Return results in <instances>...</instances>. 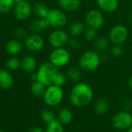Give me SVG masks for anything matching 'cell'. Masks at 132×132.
<instances>
[{
  "label": "cell",
  "instance_id": "1",
  "mask_svg": "<svg viewBox=\"0 0 132 132\" xmlns=\"http://www.w3.org/2000/svg\"><path fill=\"white\" fill-rule=\"evenodd\" d=\"M93 98V89L86 83L79 82L71 90L69 99L72 105L78 108L89 104Z\"/></svg>",
  "mask_w": 132,
  "mask_h": 132
},
{
  "label": "cell",
  "instance_id": "2",
  "mask_svg": "<svg viewBox=\"0 0 132 132\" xmlns=\"http://www.w3.org/2000/svg\"><path fill=\"white\" fill-rule=\"evenodd\" d=\"M101 61V56L99 53L96 50H87L81 55L79 63L82 70L91 72L99 67Z\"/></svg>",
  "mask_w": 132,
  "mask_h": 132
},
{
  "label": "cell",
  "instance_id": "3",
  "mask_svg": "<svg viewBox=\"0 0 132 132\" xmlns=\"http://www.w3.org/2000/svg\"><path fill=\"white\" fill-rule=\"evenodd\" d=\"M58 71V68L51 62H45L39 67L37 71V81L47 87L53 84L54 77Z\"/></svg>",
  "mask_w": 132,
  "mask_h": 132
},
{
  "label": "cell",
  "instance_id": "4",
  "mask_svg": "<svg viewBox=\"0 0 132 132\" xmlns=\"http://www.w3.org/2000/svg\"><path fill=\"white\" fill-rule=\"evenodd\" d=\"M64 97V91L61 87L51 84L47 87L44 100L46 104L50 107H55L61 104Z\"/></svg>",
  "mask_w": 132,
  "mask_h": 132
},
{
  "label": "cell",
  "instance_id": "5",
  "mask_svg": "<svg viewBox=\"0 0 132 132\" xmlns=\"http://www.w3.org/2000/svg\"><path fill=\"white\" fill-rule=\"evenodd\" d=\"M71 60V53L65 47L54 49L49 56V62H51L57 68L67 66Z\"/></svg>",
  "mask_w": 132,
  "mask_h": 132
},
{
  "label": "cell",
  "instance_id": "6",
  "mask_svg": "<svg viewBox=\"0 0 132 132\" xmlns=\"http://www.w3.org/2000/svg\"><path fill=\"white\" fill-rule=\"evenodd\" d=\"M129 32L124 25L117 24L113 26L109 32V40L114 45H122L128 39Z\"/></svg>",
  "mask_w": 132,
  "mask_h": 132
},
{
  "label": "cell",
  "instance_id": "7",
  "mask_svg": "<svg viewBox=\"0 0 132 132\" xmlns=\"http://www.w3.org/2000/svg\"><path fill=\"white\" fill-rule=\"evenodd\" d=\"M46 19H47L50 26L54 29H62L68 22L67 15L65 14V12L61 9H50Z\"/></svg>",
  "mask_w": 132,
  "mask_h": 132
},
{
  "label": "cell",
  "instance_id": "8",
  "mask_svg": "<svg viewBox=\"0 0 132 132\" xmlns=\"http://www.w3.org/2000/svg\"><path fill=\"white\" fill-rule=\"evenodd\" d=\"M69 39V33L62 29H54L48 36V42L54 49L64 47Z\"/></svg>",
  "mask_w": 132,
  "mask_h": 132
},
{
  "label": "cell",
  "instance_id": "9",
  "mask_svg": "<svg viewBox=\"0 0 132 132\" xmlns=\"http://www.w3.org/2000/svg\"><path fill=\"white\" fill-rule=\"evenodd\" d=\"M85 21L88 27L98 30L101 29L105 22L104 15L101 10L91 9L88 11L85 16Z\"/></svg>",
  "mask_w": 132,
  "mask_h": 132
},
{
  "label": "cell",
  "instance_id": "10",
  "mask_svg": "<svg viewBox=\"0 0 132 132\" xmlns=\"http://www.w3.org/2000/svg\"><path fill=\"white\" fill-rule=\"evenodd\" d=\"M113 126L117 130H126L132 126V115L128 111L117 113L112 119Z\"/></svg>",
  "mask_w": 132,
  "mask_h": 132
},
{
  "label": "cell",
  "instance_id": "11",
  "mask_svg": "<svg viewBox=\"0 0 132 132\" xmlns=\"http://www.w3.org/2000/svg\"><path fill=\"white\" fill-rule=\"evenodd\" d=\"M33 11V8L30 2L26 0L16 3L13 9L15 17L19 20H26L28 19Z\"/></svg>",
  "mask_w": 132,
  "mask_h": 132
},
{
  "label": "cell",
  "instance_id": "12",
  "mask_svg": "<svg viewBox=\"0 0 132 132\" xmlns=\"http://www.w3.org/2000/svg\"><path fill=\"white\" fill-rule=\"evenodd\" d=\"M24 46L30 52H39L44 46V40L40 35L33 33L26 37Z\"/></svg>",
  "mask_w": 132,
  "mask_h": 132
},
{
  "label": "cell",
  "instance_id": "13",
  "mask_svg": "<svg viewBox=\"0 0 132 132\" xmlns=\"http://www.w3.org/2000/svg\"><path fill=\"white\" fill-rule=\"evenodd\" d=\"M99 9L104 12H115L119 6V0H96Z\"/></svg>",
  "mask_w": 132,
  "mask_h": 132
},
{
  "label": "cell",
  "instance_id": "14",
  "mask_svg": "<svg viewBox=\"0 0 132 132\" xmlns=\"http://www.w3.org/2000/svg\"><path fill=\"white\" fill-rule=\"evenodd\" d=\"M58 5L61 10L67 12H72L79 9L80 0H58Z\"/></svg>",
  "mask_w": 132,
  "mask_h": 132
},
{
  "label": "cell",
  "instance_id": "15",
  "mask_svg": "<svg viewBox=\"0 0 132 132\" xmlns=\"http://www.w3.org/2000/svg\"><path fill=\"white\" fill-rule=\"evenodd\" d=\"M37 67V60L32 56H26L21 60V68L26 73H33Z\"/></svg>",
  "mask_w": 132,
  "mask_h": 132
},
{
  "label": "cell",
  "instance_id": "16",
  "mask_svg": "<svg viewBox=\"0 0 132 132\" xmlns=\"http://www.w3.org/2000/svg\"><path fill=\"white\" fill-rule=\"evenodd\" d=\"M13 77L12 74L5 70H0V88L9 90L13 85Z\"/></svg>",
  "mask_w": 132,
  "mask_h": 132
},
{
  "label": "cell",
  "instance_id": "17",
  "mask_svg": "<svg viewBox=\"0 0 132 132\" xmlns=\"http://www.w3.org/2000/svg\"><path fill=\"white\" fill-rule=\"evenodd\" d=\"M23 47V46L21 41L16 39H13L8 41L5 46V50L8 54L15 56V55L19 54L22 51Z\"/></svg>",
  "mask_w": 132,
  "mask_h": 132
},
{
  "label": "cell",
  "instance_id": "18",
  "mask_svg": "<svg viewBox=\"0 0 132 132\" xmlns=\"http://www.w3.org/2000/svg\"><path fill=\"white\" fill-rule=\"evenodd\" d=\"M48 27H50V25L46 18L35 19L30 23V30L35 34H38L39 32H42L43 29H45Z\"/></svg>",
  "mask_w": 132,
  "mask_h": 132
},
{
  "label": "cell",
  "instance_id": "19",
  "mask_svg": "<svg viewBox=\"0 0 132 132\" xmlns=\"http://www.w3.org/2000/svg\"><path fill=\"white\" fill-rule=\"evenodd\" d=\"M110 40L105 36H100L94 41L95 50L99 53H104L109 47Z\"/></svg>",
  "mask_w": 132,
  "mask_h": 132
},
{
  "label": "cell",
  "instance_id": "20",
  "mask_svg": "<svg viewBox=\"0 0 132 132\" xmlns=\"http://www.w3.org/2000/svg\"><path fill=\"white\" fill-rule=\"evenodd\" d=\"M85 32V27L82 22L79 21H75L72 22L68 27V33L73 37H78L83 34Z\"/></svg>",
  "mask_w": 132,
  "mask_h": 132
},
{
  "label": "cell",
  "instance_id": "21",
  "mask_svg": "<svg viewBox=\"0 0 132 132\" xmlns=\"http://www.w3.org/2000/svg\"><path fill=\"white\" fill-rule=\"evenodd\" d=\"M33 12L35 13V15L39 17V19H45L47 16V14L49 12V10L46 5L43 2H35L33 5Z\"/></svg>",
  "mask_w": 132,
  "mask_h": 132
},
{
  "label": "cell",
  "instance_id": "22",
  "mask_svg": "<svg viewBox=\"0 0 132 132\" xmlns=\"http://www.w3.org/2000/svg\"><path fill=\"white\" fill-rule=\"evenodd\" d=\"M46 87L47 86L39 81H34L30 86V92L35 97H44L47 88Z\"/></svg>",
  "mask_w": 132,
  "mask_h": 132
},
{
  "label": "cell",
  "instance_id": "23",
  "mask_svg": "<svg viewBox=\"0 0 132 132\" xmlns=\"http://www.w3.org/2000/svg\"><path fill=\"white\" fill-rule=\"evenodd\" d=\"M58 121L62 125H68L72 122L73 119V115H72V111L69 109L63 108L58 112Z\"/></svg>",
  "mask_w": 132,
  "mask_h": 132
},
{
  "label": "cell",
  "instance_id": "24",
  "mask_svg": "<svg viewBox=\"0 0 132 132\" xmlns=\"http://www.w3.org/2000/svg\"><path fill=\"white\" fill-rule=\"evenodd\" d=\"M66 75H67V77L71 81L79 82L82 77V71H81L80 68L75 67V66H72L68 69Z\"/></svg>",
  "mask_w": 132,
  "mask_h": 132
},
{
  "label": "cell",
  "instance_id": "25",
  "mask_svg": "<svg viewBox=\"0 0 132 132\" xmlns=\"http://www.w3.org/2000/svg\"><path fill=\"white\" fill-rule=\"evenodd\" d=\"M95 111L100 115H103L107 114L109 111V104L108 102L104 99H100L96 101L94 105Z\"/></svg>",
  "mask_w": 132,
  "mask_h": 132
},
{
  "label": "cell",
  "instance_id": "26",
  "mask_svg": "<svg viewBox=\"0 0 132 132\" xmlns=\"http://www.w3.org/2000/svg\"><path fill=\"white\" fill-rule=\"evenodd\" d=\"M15 0H0V13L7 14L14 7Z\"/></svg>",
  "mask_w": 132,
  "mask_h": 132
},
{
  "label": "cell",
  "instance_id": "27",
  "mask_svg": "<svg viewBox=\"0 0 132 132\" xmlns=\"http://www.w3.org/2000/svg\"><path fill=\"white\" fill-rule=\"evenodd\" d=\"M45 132H64L63 125L57 119L52 122L47 124V127Z\"/></svg>",
  "mask_w": 132,
  "mask_h": 132
},
{
  "label": "cell",
  "instance_id": "28",
  "mask_svg": "<svg viewBox=\"0 0 132 132\" xmlns=\"http://www.w3.org/2000/svg\"><path fill=\"white\" fill-rule=\"evenodd\" d=\"M67 78L68 77H67L66 74L63 73L62 72L58 71L54 77L52 84H54V85H57L58 87H62L64 85H65L66 81H67Z\"/></svg>",
  "mask_w": 132,
  "mask_h": 132
},
{
  "label": "cell",
  "instance_id": "29",
  "mask_svg": "<svg viewBox=\"0 0 132 132\" xmlns=\"http://www.w3.org/2000/svg\"><path fill=\"white\" fill-rule=\"evenodd\" d=\"M40 116L43 121L47 124H49L56 119L54 113L53 112V111L50 109H44L40 114Z\"/></svg>",
  "mask_w": 132,
  "mask_h": 132
},
{
  "label": "cell",
  "instance_id": "30",
  "mask_svg": "<svg viewBox=\"0 0 132 132\" xmlns=\"http://www.w3.org/2000/svg\"><path fill=\"white\" fill-rule=\"evenodd\" d=\"M6 67L11 71L16 70L21 67V61L16 57H11L6 61Z\"/></svg>",
  "mask_w": 132,
  "mask_h": 132
},
{
  "label": "cell",
  "instance_id": "31",
  "mask_svg": "<svg viewBox=\"0 0 132 132\" xmlns=\"http://www.w3.org/2000/svg\"><path fill=\"white\" fill-rule=\"evenodd\" d=\"M83 36H84V38L86 41L93 42V41H95L96 39L97 38V32H96V29L89 27L86 29H85Z\"/></svg>",
  "mask_w": 132,
  "mask_h": 132
},
{
  "label": "cell",
  "instance_id": "32",
  "mask_svg": "<svg viewBox=\"0 0 132 132\" xmlns=\"http://www.w3.org/2000/svg\"><path fill=\"white\" fill-rule=\"evenodd\" d=\"M110 53L114 57L121 56L124 53V50L121 45H114L110 49Z\"/></svg>",
  "mask_w": 132,
  "mask_h": 132
},
{
  "label": "cell",
  "instance_id": "33",
  "mask_svg": "<svg viewBox=\"0 0 132 132\" xmlns=\"http://www.w3.org/2000/svg\"><path fill=\"white\" fill-rule=\"evenodd\" d=\"M68 46L72 50H78L81 47V43L78 39L74 37V38L69 39V41L68 43Z\"/></svg>",
  "mask_w": 132,
  "mask_h": 132
},
{
  "label": "cell",
  "instance_id": "34",
  "mask_svg": "<svg viewBox=\"0 0 132 132\" xmlns=\"http://www.w3.org/2000/svg\"><path fill=\"white\" fill-rule=\"evenodd\" d=\"M14 33H15V36L19 39L26 37V30L22 27H19V28L16 29Z\"/></svg>",
  "mask_w": 132,
  "mask_h": 132
},
{
  "label": "cell",
  "instance_id": "35",
  "mask_svg": "<svg viewBox=\"0 0 132 132\" xmlns=\"http://www.w3.org/2000/svg\"><path fill=\"white\" fill-rule=\"evenodd\" d=\"M131 108H132V102L131 101L127 100V101H125L123 103V108L125 110V111H129Z\"/></svg>",
  "mask_w": 132,
  "mask_h": 132
},
{
  "label": "cell",
  "instance_id": "36",
  "mask_svg": "<svg viewBox=\"0 0 132 132\" xmlns=\"http://www.w3.org/2000/svg\"><path fill=\"white\" fill-rule=\"evenodd\" d=\"M28 132H45V131H44L41 128L37 127V126H35V127L31 128L29 130V131Z\"/></svg>",
  "mask_w": 132,
  "mask_h": 132
},
{
  "label": "cell",
  "instance_id": "37",
  "mask_svg": "<svg viewBox=\"0 0 132 132\" xmlns=\"http://www.w3.org/2000/svg\"><path fill=\"white\" fill-rule=\"evenodd\" d=\"M31 80H33V82H34V81H37V73H32V74H31Z\"/></svg>",
  "mask_w": 132,
  "mask_h": 132
},
{
  "label": "cell",
  "instance_id": "38",
  "mask_svg": "<svg viewBox=\"0 0 132 132\" xmlns=\"http://www.w3.org/2000/svg\"><path fill=\"white\" fill-rule=\"evenodd\" d=\"M128 85H129V87L132 90V76L128 80Z\"/></svg>",
  "mask_w": 132,
  "mask_h": 132
},
{
  "label": "cell",
  "instance_id": "39",
  "mask_svg": "<svg viewBox=\"0 0 132 132\" xmlns=\"http://www.w3.org/2000/svg\"><path fill=\"white\" fill-rule=\"evenodd\" d=\"M127 132H132V126L131 128H129L128 129V131Z\"/></svg>",
  "mask_w": 132,
  "mask_h": 132
},
{
  "label": "cell",
  "instance_id": "40",
  "mask_svg": "<svg viewBox=\"0 0 132 132\" xmlns=\"http://www.w3.org/2000/svg\"><path fill=\"white\" fill-rule=\"evenodd\" d=\"M22 1H24V0H15V2H16V3H18V2H22Z\"/></svg>",
  "mask_w": 132,
  "mask_h": 132
},
{
  "label": "cell",
  "instance_id": "41",
  "mask_svg": "<svg viewBox=\"0 0 132 132\" xmlns=\"http://www.w3.org/2000/svg\"><path fill=\"white\" fill-rule=\"evenodd\" d=\"M26 1H28V2H34L36 0H26Z\"/></svg>",
  "mask_w": 132,
  "mask_h": 132
},
{
  "label": "cell",
  "instance_id": "42",
  "mask_svg": "<svg viewBox=\"0 0 132 132\" xmlns=\"http://www.w3.org/2000/svg\"><path fill=\"white\" fill-rule=\"evenodd\" d=\"M0 132H4L3 131H2V130H0Z\"/></svg>",
  "mask_w": 132,
  "mask_h": 132
}]
</instances>
